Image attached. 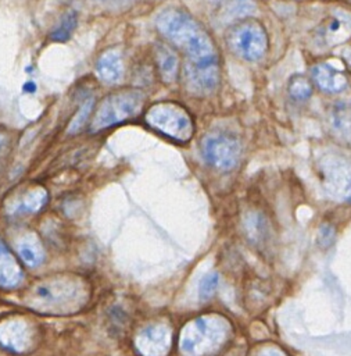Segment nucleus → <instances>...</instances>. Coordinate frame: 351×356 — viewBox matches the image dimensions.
I'll return each mask as SVG.
<instances>
[{"label": "nucleus", "mask_w": 351, "mask_h": 356, "mask_svg": "<svg viewBox=\"0 0 351 356\" xmlns=\"http://www.w3.org/2000/svg\"><path fill=\"white\" fill-rule=\"evenodd\" d=\"M289 93L296 100H305L309 97L312 88L307 78L302 75H296L289 81Z\"/></svg>", "instance_id": "obj_19"}, {"label": "nucleus", "mask_w": 351, "mask_h": 356, "mask_svg": "<svg viewBox=\"0 0 351 356\" xmlns=\"http://www.w3.org/2000/svg\"><path fill=\"white\" fill-rule=\"evenodd\" d=\"M332 238H333V229L330 227H322L320 231H319V241L320 242L325 241L326 245H329Z\"/></svg>", "instance_id": "obj_24"}, {"label": "nucleus", "mask_w": 351, "mask_h": 356, "mask_svg": "<svg viewBox=\"0 0 351 356\" xmlns=\"http://www.w3.org/2000/svg\"><path fill=\"white\" fill-rule=\"evenodd\" d=\"M144 103V95L140 90L126 89L108 95L99 106L92 121V129L100 131L119 122H123L139 114Z\"/></svg>", "instance_id": "obj_4"}, {"label": "nucleus", "mask_w": 351, "mask_h": 356, "mask_svg": "<svg viewBox=\"0 0 351 356\" xmlns=\"http://www.w3.org/2000/svg\"><path fill=\"white\" fill-rule=\"evenodd\" d=\"M46 200H47L46 191L36 188V189H32L31 192H28L19 202H17L12 207V211L18 213V214L33 213V211H37L44 204Z\"/></svg>", "instance_id": "obj_17"}, {"label": "nucleus", "mask_w": 351, "mask_h": 356, "mask_svg": "<svg viewBox=\"0 0 351 356\" xmlns=\"http://www.w3.org/2000/svg\"><path fill=\"white\" fill-rule=\"evenodd\" d=\"M17 252L21 260L29 267H37L44 260L43 248L37 241V238L32 234L25 235L24 238H21V241H18Z\"/></svg>", "instance_id": "obj_14"}, {"label": "nucleus", "mask_w": 351, "mask_h": 356, "mask_svg": "<svg viewBox=\"0 0 351 356\" xmlns=\"http://www.w3.org/2000/svg\"><path fill=\"white\" fill-rule=\"evenodd\" d=\"M0 343L10 350L24 352L32 345V331L22 320H7L0 324Z\"/></svg>", "instance_id": "obj_11"}, {"label": "nucleus", "mask_w": 351, "mask_h": 356, "mask_svg": "<svg viewBox=\"0 0 351 356\" xmlns=\"http://www.w3.org/2000/svg\"><path fill=\"white\" fill-rule=\"evenodd\" d=\"M320 174L323 188L330 197L351 203V163L326 157L320 163Z\"/></svg>", "instance_id": "obj_8"}, {"label": "nucleus", "mask_w": 351, "mask_h": 356, "mask_svg": "<svg viewBox=\"0 0 351 356\" xmlns=\"http://www.w3.org/2000/svg\"><path fill=\"white\" fill-rule=\"evenodd\" d=\"M229 328V323L219 316L198 317L183 328L180 350L186 356L211 355L225 343Z\"/></svg>", "instance_id": "obj_3"}, {"label": "nucleus", "mask_w": 351, "mask_h": 356, "mask_svg": "<svg viewBox=\"0 0 351 356\" xmlns=\"http://www.w3.org/2000/svg\"><path fill=\"white\" fill-rule=\"evenodd\" d=\"M123 72V65L119 51L110 49L100 54L96 61V74L99 79L104 83H117L121 81Z\"/></svg>", "instance_id": "obj_12"}, {"label": "nucleus", "mask_w": 351, "mask_h": 356, "mask_svg": "<svg viewBox=\"0 0 351 356\" xmlns=\"http://www.w3.org/2000/svg\"><path fill=\"white\" fill-rule=\"evenodd\" d=\"M334 129L347 140L351 142V110L340 108L333 115Z\"/></svg>", "instance_id": "obj_20"}, {"label": "nucleus", "mask_w": 351, "mask_h": 356, "mask_svg": "<svg viewBox=\"0 0 351 356\" xmlns=\"http://www.w3.org/2000/svg\"><path fill=\"white\" fill-rule=\"evenodd\" d=\"M185 76L189 88L198 93H208L214 90L219 79L216 58L201 63L189 61L185 68Z\"/></svg>", "instance_id": "obj_10"}, {"label": "nucleus", "mask_w": 351, "mask_h": 356, "mask_svg": "<svg viewBox=\"0 0 351 356\" xmlns=\"http://www.w3.org/2000/svg\"><path fill=\"white\" fill-rule=\"evenodd\" d=\"M228 43L239 57L247 61H257L265 54L268 38L261 24L247 21L230 29Z\"/></svg>", "instance_id": "obj_6"}, {"label": "nucleus", "mask_w": 351, "mask_h": 356, "mask_svg": "<svg viewBox=\"0 0 351 356\" xmlns=\"http://www.w3.org/2000/svg\"><path fill=\"white\" fill-rule=\"evenodd\" d=\"M3 143H4V139H3V136H0V152L3 149Z\"/></svg>", "instance_id": "obj_26"}, {"label": "nucleus", "mask_w": 351, "mask_h": 356, "mask_svg": "<svg viewBox=\"0 0 351 356\" xmlns=\"http://www.w3.org/2000/svg\"><path fill=\"white\" fill-rule=\"evenodd\" d=\"M155 26L162 36L183 50L190 61L201 63L216 58L207 32L185 11L175 8L161 11L155 18Z\"/></svg>", "instance_id": "obj_1"}, {"label": "nucleus", "mask_w": 351, "mask_h": 356, "mask_svg": "<svg viewBox=\"0 0 351 356\" xmlns=\"http://www.w3.org/2000/svg\"><path fill=\"white\" fill-rule=\"evenodd\" d=\"M255 356H287L282 349L275 345H266L257 350Z\"/></svg>", "instance_id": "obj_23"}, {"label": "nucleus", "mask_w": 351, "mask_h": 356, "mask_svg": "<svg viewBox=\"0 0 351 356\" xmlns=\"http://www.w3.org/2000/svg\"><path fill=\"white\" fill-rule=\"evenodd\" d=\"M22 90L24 92H35L36 90V85H35V82H26V83H24V86H22Z\"/></svg>", "instance_id": "obj_25"}, {"label": "nucleus", "mask_w": 351, "mask_h": 356, "mask_svg": "<svg viewBox=\"0 0 351 356\" xmlns=\"http://www.w3.org/2000/svg\"><path fill=\"white\" fill-rule=\"evenodd\" d=\"M171 346V330L154 323L144 327L136 337V348L143 356H165Z\"/></svg>", "instance_id": "obj_9"}, {"label": "nucleus", "mask_w": 351, "mask_h": 356, "mask_svg": "<svg viewBox=\"0 0 351 356\" xmlns=\"http://www.w3.org/2000/svg\"><path fill=\"white\" fill-rule=\"evenodd\" d=\"M86 298L83 285L71 278H55L37 284L26 302L42 312H69L79 307Z\"/></svg>", "instance_id": "obj_2"}, {"label": "nucleus", "mask_w": 351, "mask_h": 356, "mask_svg": "<svg viewBox=\"0 0 351 356\" xmlns=\"http://www.w3.org/2000/svg\"><path fill=\"white\" fill-rule=\"evenodd\" d=\"M76 22H78V15L75 11H67L60 21L57 22V25L53 28V31L50 32V39L53 42H65L67 39H69L71 33L74 32V29L76 28Z\"/></svg>", "instance_id": "obj_18"}, {"label": "nucleus", "mask_w": 351, "mask_h": 356, "mask_svg": "<svg viewBox=\"0 0 351 356\" xmlns=\"http://www.w3.org/2000/svg\"><path fill=\"white\" fill-rule=\"evenodd\" d=\"M218 284H219L218 273H208V274H205L201 278L200 284H198V296H200V299L201 300L209 299L215 293V291L218 288Z\"/></svg>", "instance_id": "obj_22"}, {"label": "nucleus", "mask_w": 351, "mask_h": 356, "mask_svg": "<svg viewBox=\"0 0 351 356\" xmlns=\"http://www.w3.org/2000/svg\"><path fill=\"white\" fill-rule=\"evenodd\" d=\"M146 121L154 129L164 135L186 142L193 135V122L190 115L178 104L171 102L157 103L148 108Z\"/></svg>", "instance_id": "obj_5"}, {"label": "nucleus", "mask_w": 351, "mask_h": 356, "mask_svg": "<svg viewBox=\"0 0 351 356\" xmlns=\"http://www.w3.org/2000/svg\"><path fill=\"white\" fill-rule=\"evenodd\" d=\"M92 107H93V99L92 97H87L82 106L79 107L78 113L75 114V117L72 118L69 127H68V132L69 134H76L79 129H82V127L85 125V122L87 121L89 118V114L92 111Z\"/></svg>", "instance_id": "obj_21"}, {"label": "nucleus", "mask_w": 351, "mask_h": 356, "mask_svg": "<svg viewBox=\"0 0 351 356\" xmlns=\"http://www.w3.org/2000/svg\"><path fill=\"white\" fill-rule=\"evenodd\" d=\"M155 60L158 65V71L161 78L171 83L176 79L178 71H179V61L176 54L166 46H157V53H155Z\"/></svg>", "instance_id": "obj_16"}, {"label": "nucleus", "mask_w": 351, "mask_h": 356, "mask_svg": "<svg viewBox=\"0 0 351 356\" xmlns=\"http://www.w3.org/2000/svg\"><path fill=\"white\" fill-rule=\"evenodd\" d=\"M201 152L204 160L209 165L222 171H229L236 167L240 159L239 142L234 138L221 132L207 135L203 139Z\"/></svg>", "instance_id": "obj_7"}, {"label": "nucleus", "mask_w": 351, "mask_h": 356, "mask_svg": "<svg viewBox=\"0 0 351 356\" xmlns=\"http://www.w3.org/2000/svg\"><path fill=\"white\" fill-rule=\"evenodd\" d=\"M312 78L315 83L325 92L337 93L347 86V78L336 67L322 63L312 68Z\"/></svg>", "instance_id": "obj_13"}, {"label": "nucleus", "mask_w": 351, "mask_h": 356, "mask_svg": "<svg viewBox=\"0 0 351 356\" xmlns=\"http://www.w3.org/2000/svg\"><path fill=\"white\" fill-rule=\"evenodd\" d=\"M21 280V270L15 263L12 254L0 241V285L14 286Z\"/></svg>", "instance_id": "obj_15"}]
</instances>
